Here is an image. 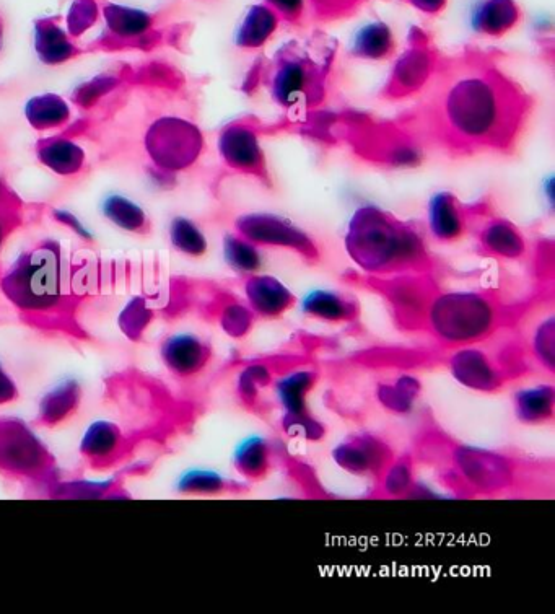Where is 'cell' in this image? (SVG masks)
<instances>
[{
  "label": "cell",
  "mask_w": 555,
  "mask_h": 614,
  "mask_svg": "<svg viewBox=\"0 0 555 614\" xmlns=\"http://www.w3.org/2000/svg\"><path fill=\"white\" fill-rule=\"evenodd\" d=\"M492 49L466 48L438 61L429 84L389 119L425 152L451 160L515 155L536 98Z\"/></svg>",
  "instance_id": "obj_1"
},
{
  "label": "cell",
  "mask_w": 555,
  "mask_h": 614,
  "mask_svg": "<svg viewBox=\"0 0 555 614\" xmlns=\"http://www.w3.org/2000/svg\"><path fill=\"white\" fill-rule=\"evenodd\" d=\"M350 258L372 277L429 274L433 263L411 222L375 206L359 207L346 232Z\"/></svg>",
  "instance_id": "obj_2"
},
{
  "label": "cell",
  "mask_w": 555,
  "mask_h": 614,
  "mask_svg": "<svg viewBox=\"0 0 555 614\" xmlns=\"http://www.w3.org/2000/svg\"><path fill=\"white\" fill-rule=\"evenodd\" d=\"M318 35L308 43L292 40L280 46L264 66L263 82L272 101L287 111H313L328 97V80L336 43Z\"/></svg>",
  "instance_id": "obj_3"
},
{
  "label": "cell",
  "mask_w": 555,
  "mask_h": 614,
  "mask_svg": "<svg viewBox=\"0 0 555 614\" xmlns=\"http://www.w3.org/2000/svg\"><path fill=\"white\" fill-rule=\"evenodd\" d=\"M2 287L12 302L30 316L31 325L54 329L53 313L61 307V259L54 246L31 251L4 277Z\"/></svg>",
  "instance_id": "obj_4"
},
{
  "label": "cell",
  "mask_w": 555,
  "mask_h": 614,
  "mask_svg": "<svg viewBox=\"0 0 555 614\" xmlns=\"http://www.w3.org/2000/svg\"><path fill=\"white\" fill-rule=\"evenodd\" d=\"M500 318L499 300L492 295L476 292L440 294L435 290L422 325H429L430 331L446 343H471L472 339L489 334Z\"/></svg>",
  "instance_id": "obj_5"
},
{
  "label": "cell",
  "mask_w": 555,
  "mask_h": 614,
  "mask_svg": "<svg viewBox=\"0 0 555 614\" xmlns=\"http://www.w3.org/2000/svg\"><path fill=\"white\" fill-rule=\"evenodd\" d=\"M0 474L23 486L46 487L48 496L59 483L53 453L17 417H0Z\"/></svg>",
  "instance_id": "obj_6"
},
{
  "label": "cell",
  "mask_w": 555,
  "mask_h": 614,
  "mask_svg": "<svg viewBox=\"0 0 555 614\" xmlns=\"http://www.w3.org/2000/svg\"><path fill=\"white\" fill-rule=\"evenodd\" d=\"M442 53L424 30L414 27L406 51L399 54L389 72L380 98L385 101L412 100L429 84Z\"/></svg>",
  "instance_id": "obj_7"
},
{
  "label": "cell",
  "mask_w": 555,
  "mask_h": 614,
  "mask_svg": "<svg viewBox=\"0 0 555 614\" xmlns=\"http://www.w3.org/2000/svg\"><path fill=\"white\" fill-rule=\"evenodd\" d=\"M355 131L350 132L352 147L365 160L378 163L383 167H416L425 157L406 132L396 128L391 121L385 123L354 124Z\"/></svg>",
  "instance_id": "obj_8"
},
{
  "label": "cell",
  "mask_w": 555,
  "mask_h": 614,
  "mask_svg": "<svg viewBox=\"0 0 555 614\" xmlns=\"http://www.w3.org/2000/svg\"><path fill=\"white\" fill-rule=\"evenodd\" d=\"M145 145L158 167L167 172H181L201 155L204 137L197 126L186 119L162 118L150 128Z\"/></svg>",
  "instance_id": "obj_9"
},
{
  "label": "cell",
  "mask_w": 555,
  "mask_h": 614,
  "mask_svg": "<svg viewBox=\"0 0 555 614\" xmlns=\"http://www.w3.org/2000/svg\"><path fill=\"white\" fill-rule=\"evenodd\" d=\"M235 233L258 248H284L302 256L308 263L320 261L315 240L290 220L267 212H251L235 220Z\"/></svg>",
  "instance_id": "obj_10"
},
{
  "label": "cell",
  "mask_w": 555,
  "mask_h": 614,
  "mask_svg": "<svg viewBox=\"0 0 555 614\" xmlns=\"http://www.w3.org/2000/svg\"><path fill=\"white\" fill-rule=\"evenodd\" d=\"M261 128L253 119H236L220 132L219 150L223 163L233 172L251 176L271 188L266 154L261 145Z\"/></svg>",
  "instance_id": "obj_11"
},
{
  "label": "cell",
  "mask_w": 555,
  "mask_h": 614,
  "mask_svg": "<svg viewBox=\"0 0 555 614\" xmlns=\"http://www.w3.org/2000/svg\"><path fill=\"white\" fill-rule=\"evenodd\" d=\"M142 445L136 435L113 421H97L88 427L80 443V455L92 470L108 471L131 460Z\"/></svg>",
  "instance_id": "obj_12"
},
{
  "label": "cell",
  "mask_w": 555,
  "mask_h": 614,
  "mask_svg": "<svg viewBox=\"0 0 555 614\" xmlns=\"http://www.w3.org/2000/svg\"><path fill=\"white\" fill-rule=\"evenodd\" d=\"M487 207L476 204L468 206L451 191L433 194L427 207L429 232L438 243H455L471 232L477 219Z\"/></svg>",
  "instance_id": "obj_13"
},
{
  "label": "cell",
  "mask_w": 555,
  "mask_h": 614,
  "mask_svg": "<svg viewBox=\"0 0 555 614\" xmlns=\"http://www.w3.org/2000/svg\"><path fill=\"white\" fill-rule=\"evenodd\" d=\"M472 229H476L477 245L484 255L520 259L528 251V243L520 229L510 220L490 214L489 209L477 219Z\"/></svg>",
  "instance_id": "obj_14"
},
{
  "label": "cell",
  "mask_w": 555,
  "mask_h": 614,
  "mask_svg": "<svg viewBox=\"0 0 555 614\" xmlns=\"http://www.w3.org/2000/svg\"><path fill=\"white\" fill-rule=\"evenodd\" d=\"M210 356L212 351L209 344L189 333L173 334L160 347L163 364L171 375L180 380L196 377L197 373L206 369Z\"/></svg>",
  "instance_id": "obj_15"
},
{
  "label": "cell",
  "mask_w": 555,
  "mask_h": 614,
  "mask_svg": "<svg viewBox=\"0 0 555 614\" xmlns=\"http://www.w3.org/2000/svg\"><path fill=\"white\" fill-rule=\"evenodd\" d=\"M523 20V10L516 0H479L472 10V28L487 38H503Z\"/></svg>",
  "instance_id": "obj_16"
},
{
  "label": "cell",
  "mask_w": 555,
  "mask_h": 614,
  "mask_svg": "<svg viewBox=\"0 0 555 614\" xmlns=\"http://www.w3.org/2000/svg\"><path fill=\"white\" fill-rule=\"evenodd\" d=\"M251 310L263 318H277L295 305V297L282 282L271 276L250 274L245 282Z\"/></svg>",
  "instance_id": "obj_17"
},
{
  "label": "cell",
  "mask_w": 555,
  "mask_h": 614,
  "mask_svg": "<svg viewBox=\"0 0 555 614\" xmlns=\"http://www.w3.org/2000/svg\"><path fill=\"white\" fill-rule=\"evenodd\" d=\"M82 386L75 380L61 383L53 391L44 396L36 416V427L54 429L69 422L82 406Z\"/></svg>",
  "instance_id": "obj_18"
},
{
  "label": "cell",
  "mask_w": 555,
  "mask_h": 614,
  "mask_svg": "<svg viewBox=\"0 0 555 614\" xmlns=\"http://www.w3.org/2000/svg\"><path fill=\"white\" fill-rule=\"evenodd\" d=\"M398 53V41L385 22L367 23L357 31L350 46V56L362 61H386Z\"/></svg>",
  "instance_id": "obj_19"
},
{
  "label": "cell",
  "mask_w": 555,
  "mask_h": 614,
  "mask_svg": "<svg viewBox=\"0 0 555 614\" xmlns=\"http://www.w3.org/2000/svg\"><path fill=\"white\" fill-rule=\"evenodd\" d=\"M279 27V17L266 4L261 2V4L251 5L241 20L240 27L236 30V46L241 49H250V51L263 48Z\"/></svg>",
  "instance_id": "obj_20"
},
{
  "label": "cell",
  "mask_w": 555,
  "mask_h": 614,
  "mask_svg": "<svg viewBox=\"0 0 555 614\" xmlns=\"http://www.w3.org/2000/svg\"><path fill=\"white\" fill-rule=\"evenodd\" d=\"M302 310L306 316L331 323L352 321L359 316V305L355 300L329 290H315L306 295L302 302Z\"/></svg>",
  "instance_id": "obj_21"
},
{
  "label": "cell",
  "mask_w": 555,
  "mask_h": 614,
  "mask_svg": "<svg viewBox=\"0 0 555 614\" xmlns=\"http://www.w3.org/2000/svg\"><path fill=\"white\" fill-rule=\"evenodd\" d=\"M38 157L46 167L59 175H74L84 165V150L69 139H49L41 142Z\"/></svg>",
  "instance_id": "obj_22"
},
{
  "label": "cell",
  "mask_w": 555,
  "mask_h": 614,
  "mask_svg": "<svg viewBox=\"0 0 555 614\" xmlns=\"http://www.w3.org/2000/svg\"><path fill=\"white\" fill-rule=\"evenodd\" d=\"M70 111L66 101L57 95H43L28 101L27 118L38 131L61 128L69 121Z\"/></svg>",
  "instance_id": "obj_23"
},
{
  "label": "cell",
  "mask_w": 555,
  "mask_h": 614,
  "mask_svg": "<svg viewBox=\"0 0 555 614\" xmlns=\"http://www.w3.org/2000/svg\"><path fill=\"white\" fill-rule=\"evenodd\" d=\"M36 31H38L36 48L46 64H59L77 53L74 44L67 40L66 33L56 25H51L48 20L41 22Z\"/></svg>",
  "instance_id": "obj_24"
},
{
  "label": "cell",
  "mask_w": 555,
  "mask_h": 614,
  "mask_svg": "<svg viewBox=\"0 0 555 614\" xmlns=\"http://www.w3.org/2000/svg\"><path fill=\"white\" fill-rule=\"evenodd\" d=\"M238 487L214 471L193 470L180 479L178 492L184 496H222L238 491Z\"/></svg>",
  "instance_id": "obj_25"
},
{
  "label": "cell",
  "mask_w": 555,
  "mask_h": 614,
  "mask_svg": "<svg viewBox=\"0 0 555 614\" xmlns=\"http://www.w3.org/2000/svg\"><path fill=\"white\" fill-rule=\"evenodd\" d=\"M368 0H306L308 20L316 25H329L354 17Z\"/></svg>",
  "instance_id": "obj_26"
},
{
  "label": "cell",
  "mask_w": 555,
  "mask_h": 614,
  "mask_svg": "<svg viewBox=\"0 0 555 614\" xmlns=\"http://www.w3.org/2000/svg\"><path fill=\"white\" fill-rule=\"evenodd\" d=\"M516 408L521 421L542 422L551 419L554 408V390L538 386L531 390L520 391L516 396Z\"/></svg>",
  "instance_id": "obj_27"
},
{
  "label": "cell",
  "mask_w": 555,
  "mask_h": 614,
  "mask_svg": "<svg viewBox=\"0 0 555 614\" xmlns=\"http://www.w3.org/2000/svg\"><path fill=\"white\" fill-rule=\"evenodd\" d=\"M223 250H225V258H227L228 264L241 274L250 276V274H256V271L261 268L258 246H254L246 238L240 237L238 233H232V235L225 237Z\"/></svg>",
  "instance_id": "obj_28"
},
{
  "label": "cell",
  "mask_w": 555,
  "mask_h": 614,
  "mask_svg": "<svg viewBox=\"0 0 555 614\" xmlns=\"http://www.w3.org/2000/svg\"><path fill=\"white\" fill-rule=\"evenodd\" d=\"M105 215L113 224L129 232L145 233L149 229L147 215L134 202L121 196H113L105 201Z\"/></svg>",
  "instance_id": "obj_29"
},
{
  "label": "cell",
  "mask_w": 555,
  "mask_h": 614,
  "mask_svg": "<svg viewBox=\"0 0 555 614\" xmlns=\"http://www.w3.org/2000/svg\"><path fill=\"white\" fill-rule=\"evenodd\" d=\"M269 448L266 440L251 437L241 443L235 455V466L246 478H259L269 466Z\"/></svg>",
  "instance_id": "obj_30"
},
{
  "label": "cell",
  "mask_w": 555,
  "mask_h": 614,
  "mask_svg": "<svg viewBox=\"0 0 555 614\" xmlns=\"http://www.w3.org/2000/svg\"><path fill=\"white\" fill-rule=\"evenodd\" d=\"M171 242L184 255L202 256L207 251V240L201 230L188 219H175L171 224Z\"/></svg>",
  "instance_id": "obj_31"
},
{
  "label": "cell",
  "mask_w": 555,
  "mask_h": 614,
  "mask_svg": "<svg viewBox=\"0 0 555 614\" xmlns=\"http://www.w3.org/2000/svg\"><path fill=\"white\" fill-rule=\"evenodd\" d=\"M106 20L111 31L119 36H136L150 27V17L144 12L123 9L116 5H108L105 9Z\"/></svg>",
  "instance_id": "obj_32"
},
{
  "label": "cell",
  "mask_w": 555,
  "mask_h": 614,
  "mask_svg": "<svg viewBox=\"0 0 555 614\" xmlns=\"http://www.w3.org/2000/svg\"><path fill=\"white\" fill-rule=\"evenodd\" d=\"M263 4L279 17L280 23L302 28L308 22L306 0H263Z\"/></svg>",
  "instance_id": "obj_33"
},
{
  "label": "cell",
  "mask_w": 555,
  "mask_h": 614,
  "mask_svg": "<svg viewBox=\"0 0 555 614\" xmlns=\"http://www.w3.org/2000/svg\"><path fill=\"white\" fill-rule=\"evenodd\" d=\"M70 14H74L70 15V31H72L74 35H79L82 31L87 30L92 23H95L97 9H95V5L93 4L79 2V4L75 5Z\"/></svg>",
  "instance_id": "obj_34"
},
{
  "label": "cell",
  "mask_w": 555,
  "mask_h": 614,
  "mask_svg": "<svg viewBox=\"0 0 555 614\" xmlns=\"http://www.w3.org/2000/svg\"><path fill=\"white\" fill-rule=\"evenodd\" d=\"M403 2L419 10L422 14L430 15V17H437V15L445 12L450 0H403Z\"/></svg>",
  "instance_id": "obj_35"
},
{
  "label": "cell",
  "mask_w": 555,
  "mask_h": 614,
  "mask_svg": "<svg viewBox=\"0 0 555 614\" xmlns=\"http://www.w3.org/2000/svg\"><path fill=\"white\" fill-rule=\"evenodd\" d=\"M18 398V388L14 380L5 373L0 365V404L12 403Z\"/></svg>",
  "instance_id": "obj_36"
}]
</instances>
